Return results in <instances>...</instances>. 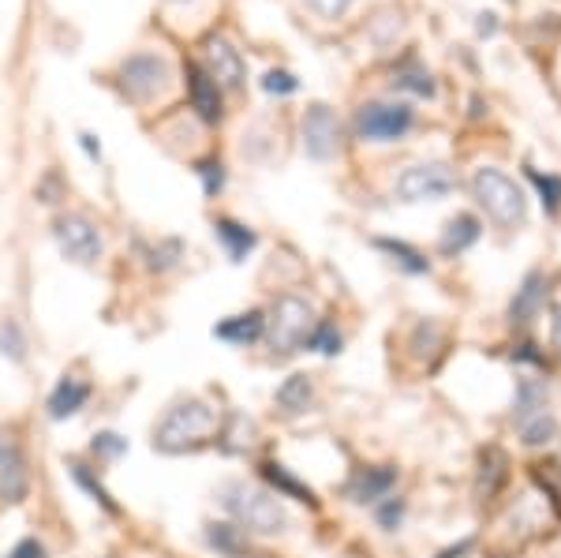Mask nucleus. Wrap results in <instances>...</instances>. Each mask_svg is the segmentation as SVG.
Listing matches in <instances>:
<instances>
[{"label":"nucleus","instance_id":"412c9836","mask_svg":"<svg viewBox=\"0 0 561 558\" xmlns=\"http://www.w3.org/2000/svg\"><path fill=\"white\" fill-rule=\"evenodd\" d=\"M542 289H547V282H542V274H531L528 282H524V289L517 293V300H513V311H510V315H513V322H520V327H524V322L536 319V311H539L542 296H547Z\"/></svg>","mask_w":561,"mask_h":558},{"label":"nucleus","instance_id":"a211bd4d","mask_svg":"<svg viewBox=\"0 0 561 558\" xmlns=\"http://www.w3.org/2000/svg\"><path fill=\"white\" fill-rule=\"evenodd\" d=\"M314 401V386L307 375H288L285 383H280L277 390V405L288 412V417H296V412H307V405Z\"/></svg>","mask_w":561,"mask_h":558},{"label":"nucleus","instance_id":"f3484780","mask_svg":"<svg viewBox=\"0 0 561 558\" xmlns=\"http://www.w3.org/2000/svg\"><path fill=\"white\" fill-rule=\"evenodd\" d=\"M214 232H217V240L225 244V251H229L232 263H243V259H248V251H255V232H251L248 225H240L232 218H217Z\"/></svg>","mask_w":561,"mask_h":558},{"label":"nucleus","instance_id":"cd10ccee","mask_svg":"<svg viewBox=\"0 0 561 558\" xmlns=\"http://www.w3.org/2000/svg\"><path fill=\"white\" fill-rule=\"evenodd\" d=\"M520 428V439L528 446H542V443H550V435H554V417L550 412H539V417H531V420H524Z\"/></svg>","mask_w":561,"mask_h":558},{"label":"nucleus","instance_id":"f704fd0d","mask_svg":"<svg viewBox=\"0 0 561 558\" xmlns=\"http://www.w3.org/2000/svg\"><path fill=\"white\" fill-rule=\"evenodd\" d=\"M262 87H266L270 94H293V90H296V79L288 76V71H270L266 83H262Z\"/></svg>","mask_w":561,"mask_h":558},{"label":"nucleus","instance_id":"7c9ffc66","mask_svg":"<svg viewBox=\"0 0 561 558\" xmlns=\"http://www.w3.org/2000/svg\"><path fill=\"white\" fill-rule=\"evenodd\" d=\"M195 173L203 176L206 195H217V192H221V187H225V169H221V161H198Z\"/></svg>","mask_w":561,"mask_h":558},{"label":"nucleus","instance_id":"aec40b11","mask_svg":"<svg viewBox=\"0 0 561 558\" xmlns=\"http://www.w3.org/2000/svg\"><path fill=\"white\" fill-rule=\"evenodd\" d=\"M262 476H266V480L274 483V491H277V494H285V499H296V502H314V491L307 488V483L296 480V476L288 472L285 465L266 462V465H262Z\"/></svg>","mask_w":561,"mask_h":558},{"label":"nucleus","instance_id":"ddd939ff","mask_svg":"<svg viewBox=\"0 0 561 558\" xmlns=\"http://www.w3.org/2000/svg\"><path fill=\"white\" fill-rule=\"evenodd\" d=\"M393 483H397V472L393 469H382V465H378V469H359L356 476H352L345 494H348L352 502H359V506H367V502L386 499Z\"/></svg>","mask_w":561,"mask_h":558},{"label":"nucleus","instance_id":"4be33fe9","mask_svg":"<svg viewBox=\"0 0 561 558\" xmlns=\"http://www.w3.org/2000/svg\"><path fill=\"white\" fill-rule=\"evenodd\" d=\"M502 480H505V454L502 449H486L483 462H479L476 494L479 499H491V494H497V488H502Z\"/></svg>","mask_w":561,"mask_h":558},{"label":"nucleus","instance_id":"5701e85b","mask_svg":"<svg viewBox=\"0 0 561 558\" xmlns=\"http://www.w3.org/2000/svg\"><path fill=\"white\" fill-rule=\"evenodd\" d=\"M539 412H547V386L536 383V379H520L517 409H513V417H517V424H524V420L539 417Z\"/></svg>","mask_w":561,"mask_h":558},{"label":"nucleus","instance_id":"f03ea898","mask_svg":"<svg viewBox=\"0 0 561 558\" xmlns=\"http://www.w3.org/2000/svg\"><path fill=\"white\" fill-rule=\"evenodd\" d=\"M214 424H217V417L206 401H195V398L180 401L161 417V424L153 428V449H161V454H184V449L203 443Z\"/></svg>","mask_w":561,"mask_h":558},{"label":"nucleus","instance_id":"2f4dec72","mask_svg":"<svg viewBox=\"0 0 561 558\" xmlns=\"http://www.w3.org/2000/svg\"><path fill=\"white\" fill-rule=\"evenodd\" d=\"M531 180H536L539 192H542V206L558 210V206H561V180L558 176H542V173H531Z\"/></svg>","mask_w":561,"mask_h":558},{"label":"nucleus","instance_id":"6ab92c4d","mask_svg":"<svg viewBox=\"0 0 561 558\" xmlns=\"http://www.w3.org/2000/svg\"><path fill=\"white\" fill-rule=\"evenodd\" d=\"M476 240H479V221L472 214H457V218L446 225V232H442V251H446V255H457V251L472 248Z\"/></svg>","mask_w":561,"mask_h":558},{"label":"nucleus","instance_id":"79ce46f5","mask_svg":"<svg viewBox=\"0 0 561 558\" xmlns=\"http://www.w3.org/2000/svg\"><path fill=\"white\" fill-rule=\"evenodd\" d=\"M169 4H184V0H169Z\"/></svg>","mask_w":561,"mask_h":558},{"label":"nucleus","instance_id":"b1692460","mask_svg":"<svg viewBox=\"0 0 561 558\" xmlns=\"http://www.w3.org/2000/svg\"><path fill=\"white\" fill-rule=\"evenodd\" d=\"M68 469H71V480H76V483H79V488H83V491L90 494V499H94V502H98V506H102V510H108V514H116V502H113V494H108V491H105V483H102V480H98V476H94V472H90V469H87V465H83V462H71V465H68Z\"/></svg>","mask_w":561,"mask_h":558},{"label":"nucleus","instance_id":"4468645a","mask_svg":"<svg viewBox=\"0 0 561 558\" xmlns=\"http://www.w3.org/2000/svg\"><path fill=\"white\" fill-rule=\"evenodd\" d=\"M87 401H90V386L83 379H76V375H65V379L57 383V390L49 394V417L68 420V417H76Z\"/></svg>","mask_w":561,"mask_h":558},{"label":"nucleus","instance_id":"c85d7f7f","mask_svg":"<svg viewBox=\"0 0 561 558\" xmlns=\"http://www.w3.org/2000/svg\"><path fill=\"white\" fill-rule=\"evenodd\" d=\"M378 248H386L389 255H393L397 263H401L404 270H412V274H423V270H427V259L415 255V251H412L409 244H393V240H378Z\"/></svg>","mask_w":561,"mask_h":558},{"label":"nucleus","instance_id":"9d476101","mask_svg":"<svg viewBox=\"0 0 561 558\" xmlns=\"http://www.w3.org/2000/svg\"><path fill=\"white\" fill-rule=\"evenodd\" d=\"M31 488V472H26V457L12 431H0V499L23 502Z\"/></svg>","mask_w":561,"mask_h":558},{"label":"nucleus","instance_id":"72a5a7b5","mask_svg":"<svg viewBox=\"0 0 561 558\" xmlns=\"http://www.w3.org/2000/svg\"><path fill=\"white\" fill-rule=\"evenodd\" d=\"M180 259V244L176 240H165L161 248H153V259H150V266L153 270H169Z\"/></svg>","mask_w":561,"mask_h":558},{"label":"nucleus","instance_id":"2eb2a0df","mask_svg":"<svg viewBox=\"0 0 561 558\" xmlns=\"http://www.w3.org/2000/svg\"><path fill=\"white\" fill-rule=\"evenodd\" d=\"M262 334H266V319H262V311L232 315V319H225L214 327V338L229 341V345H251V341H259Z\"/></svg>","mask_w":561,"mask_h":558},{"label":"nucleus","instance_id":"58836bf2","mask_svg":"<svg viewBox=\"0 0 561 558\" xmlns=\"http://www.w3.org/2000/svg\"><path fill=\"white\" fill-rule=\"evenodd\" d=\"M79 139H83V150H87L90 158H98V155H102V147H98V143H94V135H79Z\"/></svg>","mask_w":561,"mask_h":558},{"label":"nucleus","instance_id":"c756f323","mask_svg":"<svg viewBox=\"0 0 561 558\" xmlns=\"http://www.w3.org/2000/svg\"><path fill=\"white\" fill-rule=\"evenodd\" d=\"M304 4L311 8L319 20H341V15H345L348 8L356 4V0H304Z\"/></svg>","mask_w":561,"mask_h":558},{"label":"nucleus","instance_id":"c9c22d12","mask_svg":"<svg viewBox=\"0 0 561 558\" xmlns=\"http://www.w3.org/2000/svg\"><path fill=\"white\" fill-rule=\"evenodd\" d=\"M401 517H404V502L401 499H386V506L378 510V521H382L386 528H397V525H401Z\"/></svg>","mask_w":561,"mask_h":558},{"label":"nucleus","instance_id":"393cba45","mask_svg":"<svg viewBox=\"0 0 561 558\" xmlns=\"http://www.w3.org/2000/svg\"><path fill=\"white\" fill-rule=\"evenodd\" d=\"M393 83L401 87V90H412V94H434V79H431V71L423 68V65H415V60H409V65H401L393 71Z\"/></svg>","mask_w":561,"mask_h":558},{"label":"nucleus","instance_id":"a19ab883","mask_svg":"<svg viewBox=\"0 0 561 558\" xmlns=\"http://www.w3.org/2000/svg\"><path fill=\"white\" fill-rule=\"evenodd\" d=\"M243 558H270V555H243Z\"/></svg>","mask_w":561,"mask_h":558},{"label":"nucleus","instance_id":"4c0bfd02","mask_svg":"<svg viewBox=\"0 0 561 558\" xmlns=\"http://www.w3.org/2000/svg\"><path fill=\"white\" fill-rule=\"evenodd\" d=\"M468 551H472V539H465V544L449 547V551H442L438 558H460V555H468Z\"/></svg>","mask_w":561,"mask_h":558},{"label":"nucleus","instance_id":"1a4fd4ad","mask_svg":"<svg viewBox=\"0 0 561 558\" xmlns=\"http://www.w3.org/2000/svg\"><path fill=\"white\" fill-rule=\"evenodd\" d=\"M300 135H304V150L319 161L333 158L341 150V121L333 116V110H325V105H311V110L304 113Z\"/></svg>","mask_w":561,"mask_h":558},{"label":"nucleus","instance_id":"20e7f679","mask_svg":"<svg viewBox=\"0 0 561 558\" xmlns=\"http://www.w3.org/2000/svg\"><path fill=\"white\" fill-rule=\"evenodd\" d=\"M266 330H270V345H274L277 353H293V349H304L307 334L314 330V308L304 300V296L285 293L274 304V311H270Z\"/></svg>","mask_w":561,"mask_h":558},{"label":"nucleus","instance_id":"bb28decb","mask_svg":"<svg viewBox=\"0 0 561 558\" xmlns=\"http://www.w3.org/2000/svg\"><path fill=\"white\" fill-rule=\"evenodd\" d=\"M304 349H314V353H322V356H333V353H341V334L330 327V322H314V330L307 334Z\"/></svg>","mask_w":561,"mask_h":558},{"label":"nucleus","instance_id":"0eeeda50","mask_svg":"<svg viewBox=\"0 0 561 558\" xmlns=\"http://www.w3.org/2000/svg\"><path fill=\"white\" fill-rule=\"evenodd\" d=\"M169 65L158 57V53H135V57H128L121 65V71H116V79H121V90L128 98H135V102H150L153 94H161L169 83Z\"/></svg>","mask_w":561,"mask_h":558},{"label":"nucleus","instance_id":"6e6552de","mask_svg":"<svg viewBox=\"0 0 561 558\" xmlns=\"http://www.w3.org/2000/svg\"><path fill=\"white\" fill-rule=\"evenodd\" d=\"M397 200L401 203H427V200H442V195L454 192V173L442 161H427V166H412L397 176Z\"/></svg>","mask_w":561,"mask_h":558},{"label":"nucleus","instance_id":"39448f33","mask_svg":"<svg viewBox=\"0 0 561 558\" xmlns=\"http://www.w3.org/2000/svg\"><path fill=\"white\" fill-rule=\"evenodd\" d=\"M415 113L404 102H370L356 113V132L367 143H397L412 132Z\"/></svg>","mask_w":561,"mask_h":558},{"label":"nucleus","instance_id":"dca6fc26","mask_svg":"<svg viewBox=\"0 0 561 558\" xmlns=\"http://www.w3.org/2000/svg\"><path fill=\"white\" fill-rule=\"evenodd\" d=\"M206 544L221 558L248 555V533H243L240 525H229V521H210V525H206Z\"/></svg>","mask_w":561,"mask_h":558},{"label":"nucleus","instance_id":"423d86ee","mask_svg":"<svg viewBox=\"0 0 561 558\" xmlns=\"http://www.w3.org/2000/svg\"><path fill=\"white\" fill-rule=\"evenodd\" d=\"M53 240H57V248L65 251V259L79 266H90L102 259V232H98V225L83 218V214H65V218L53 221Z\"/></svg>","mask_w":561,"mask_h":558},{"label":"nucleus","instance_id":"f8f14e48","mask_svg":"<svg viewBox=\"0 0 561 558\" xmlns=\"http://www.w3.org/2000/svg\"><path fill=\"white\" fill-rule=\"evenodd\" d=\"M187 94H192V110L203 116L206 124L221 121V87H217L198 65H187Z\"/></svg>","mask_w":561,"mask_h":558},{"label":"nucleus","instance_id":"f257e3e1","mask_svg":"<svg viewBox=\"0 0 561 558\" xmlns=\"http://www.w3.org/2000/svg\"><path fill=\"white\" fill-rule=\"evenodd\" d=\"M221 506L237 517V525L243 533H259V536H277L288 528V514L280 510V502L270 491L248 488L240 480H229L221 491Z\"/></svg>","mask_w":561,"mask_h":558},{"label":"nucleus","instance_id":"9b49d317","mask_svg":"<svg viewBox=\"0 0 561 558\" xmlns=\"http://www.w3.org/2000/svg\"><path fill=\"white\" fill-rule=\"evenodd\" d=\"M203 71L217 87H240L243 83V57L225 38L210 34V38H206V68Z\"/></svg>","mask_w":561,"mask_h":558},{"label":"nucleus","instance_id":"a878e982","mask_svg":"<svg viewBox=\"0 0 561 558\" xmlns=\"http://www.w3.org/2000/svg\"><path fill=\"white\" fill-rule=\"evenodd\" d=\"M0 356L12 360V364H23L26 360V338H23V327L15 319L0 322Z\"/></svg>","mask_w":561,"mask_h":558},{"label":"nucleus","instance_id":"e433bc0d","mask_svg":"<svg viewBox=\"0 0 561 558\" xmlns=\"http://www.w3.org/2000/svg\"><path fill=\"white\" fill-rule=\"evenodd\" d=\"M8 558H49V555H45V547L38 544V539L26 536V539H20V544L12 547V555H8Z\"/></svg>","mask_w":561,"mask_h":558},{"label":"nucleus","instance_id":"7ed1b4c3","mask_svg":"<svg viewBox=\"0 0 561 558\" xmlns=\"http://www.w3.org/2000/svg\"><path fill=\"white\" fill-rule=\"evenodd\" d=\"M472 192L494 225H502V229H517V225L524 221V192L502 173V169H494V166L476 169Z\"/></svg>","mask_w":561,"mask_h":558},{"label":"nucleus","instance_id":"473e14b6","mask_svg":"<svg viewBox=\"0 0 561 558\" xmlns=\"http://www.w3.org/2000/svg\"><path fill=\"white\" fill-rule=\"evenodd\" d=\"M124 449H128V439L113 435V431H105V435H98V439H94V454H98V457H121Z\"/></svg>","mask_w":561,"mask_h":558},{"label":"nucleus","instance_id":"ea45409f","mask_svg":"<svg viewBox=\"0 0 561 558\" xmlns=\"http://www.w3.org/2000/svg\"><path fill=\"white\" fill-rule=\"evenodd\" d=\"M550 330H554V345L561 349V308L554 311V327H550Z\"/></svg>","mask_w":561,"mask_h":558}]
</instances>
